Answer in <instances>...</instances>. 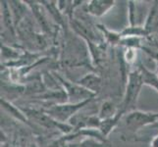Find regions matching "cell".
<instances>
[{
    "label": "cell",
    "mask_w": 158,
    "mask_h": 147,
    "mask_svg": "<svg viewBox=\"0 0 158 147\" xmlns=\"http://www.w3.org/2000/svg\"><path fill=\"white\" fill-rule=\"evenodd\" d=\"M1 8H2V19L4 26L8 29V31L15 35V24L13 20V16L11 13V9L9 6V3L6 1H1Z\"/></svg>",
    "instance_id": "obj_12"
},
{
    "label": "cell",
    "mask_w": 158,
    "mask_h": 147,
    "mask_svg": "<svg viewBox=\"0 0 158 147\" xmlns=\"http://www.w3.org/2000/svg\"><path fill=\"white\" fill-rule=\"evenodd\" d=\"M77 84H79L84 88L88 89L92 93L96 94L99 91L101 86V79L95 74H88L81 78Z\"/></svg>",
    "instance_id": "obj_7"
},
{
    "label": "cell",
    "mask_w": 158,
    "mask_h": 147,
    "mask_svg": "<svg viewBox=\"0 0 158 147\" xmlns=\"http://www.w3.org/2000/svg\"><path fill=\"white\" fill-rule=\"evenodd\" d=\"M31 147H37V146H36L35 144H31Z\"/></svg>",
    "instance_id": "obj_18"
},
{
    "label": "cell",
    "mask_w": 158,
    "mask_h": 147,
    "mask_svg": "<svg viewBox=\"0 0 158 147\" xmlns=\"http://www.w3.org/2000/svg\"><path fill=\"white\" fill-rule=\"evenodd\" d=\"M118 112H119V110H117V108H116L115 105H114L113 102H111V101H105L102 104V106L100 107L98 118L101 120V121H102V120L110 119V118L115 116Z\"/></svg>",
    "instance_id": "obj_14"
},
{
    "label": "cell",
    "mask_w": 158,
    "mask_h": 147,
    "mask_svg": "<svg viewBox=\"0 0 158 147\" xmlns=\"http://www.w3.org/2000/svg\"><path fill=\"white\" fill-rule=\"evenodd\" d=\"M158 120V113L143 112V111H133L125 118L126 127L135 133L141 128L146 126H153Z\"/></svg>",
    "instance_id": "obj_4"
},
{
    "label": "cell",
    "mask_w": 158,
    "mask_h": 147,
    "mask_svg": "<svg viewBox=\"0 0 158 147\" xmlns=\"http://www.w3.org/2000/svg\"><path fill=\"white\" fill-rule=\"evenodd\" d=\"M139 70L141 74L143 84L149 85L158 91V75L154 72H151L148 69H146L143 64H139Z\"/></svg>",
    "instance_id": "obj_11"
},
{
    "label": "cell",
    "mask_w": 158,
    "mask_h": 147,
    "mask_svg": "<svg viewBox=\"0 0 158 147\" xmlns=\"http://www.w3.org/2000/svg\"><path fill=\"white\" fill-rule=\"evenodd\" d=\"M114 5H115V1L113 0H92L88 4V12L96 17H101Z\"/></svg>",
    "instance_id": "obj_6"
},
{
    "label": "cell",
    "mask_w": 158,
    "mask_h": 147,
    "mask_svg": "<svg viewBox=\"0 0 158 147\" xmlns=\"http://www.w3.org/2000/svg\"><path fill=\"white\" fill-rule=\"evenodd\" d=\"M55 78L62 84L63 88L65 89L64 91L67 94V96L69 98L74 99V103H80L89 99H92V97L95 96L94 93H92V92L89 91L88 89L84 88L79 84H72L71 81H68L67 80L60 77L58 74L55 75Z\"/></svg>",
    "instance_id": "obj_5"
},
{
    "label": "cell",
    "mask_w": 158,
    "mask_h": 147,
    "mask_svg": "<svg viewBox=\"0 0 158 147\" xmlns=\"http://www.w3.org/2000/svg\"><path fill=\"white\" fill-rule=\"evenodd\" d=\"M8 3L13 16L15 28L17 29L18 26L21 24L22 20L26 17V5L21 1H9Z\"/></svg>",
    "instance_id": "obj_9"
},
{
    "label": "cell",
    "mask_w": 158,
    "mask_h": 147,
    "mask_svg": "<svg viewBox=\"0 0 158 147\" xmlns=\"http://www.w3.org/2000/svg\"><path fill=\"white\" fill-rule=\"evenodd\" d=\"M143 28L148 35L158 30V1H156L150 9Z\"/></svg>",
    "instance_id": "obj_10"
},
{
    "label": "cell",
    "mask_w": 158,
    "mask_h": 147,
    "mask_svg": "<svg viewBox=\"0 0 158 147\" xmlns=\"http://www.w3.org/2000/svg\"><path fill=\"white\" fill-rule=\"evenodd\" d=\"M124 114L125 113L119 109V112L114 117H112L110 119L102 120V121L100 122L98 129L100 130V133H102L103 137H106L107 135L112 132V129L118 125V122L120 121V120H121V118L123 117Z\"/></svg>",
    "instance_id": "obj_8"
},
{
    "label": "cell",
    "mask_w": 158,
    "mask_h": 147,
    "mask_svg": "<svg viewBox=\"0 0 158 147\" xmlns=\"http://www.w3.org/2000/svg\"><path fill=\"white\" fill-rule=\"evenodd\" d=\"M91 101V99L85 100L80 103H62V104H54L50 105L44 111L47 115H49L54 120L60 122L67 124L69 120L73 118V116L77 113L81 108L85 107L86 104Z\"/></svg>",
    "instance_id": "obj_2"
},
{
    "label": "cell",
    "mask_w": 158,
    "mask_h": 147,
    "mask_svg": "<svg viewBox=\"0 0 158 147\" xmlns=\"http://www.w3.org/2000/svg\"><path fill=\"white\" fill-rule=\"evenodd\" d=\"M1 105H2V107L5 109V110H6L7 112H9L13 117H15L16 119H18L19 121L23 122V123H26L27 125L31 126V123L29 122L28 117H27L26 114H24L17 107H15L12 104V103L6 101V100L4 99V98H1Z\"/></svg>",
    "instance_id": "obj_13"
},
{
    "label": "cell",
    "mask_w": 158,
    "mask_h": 147,
    "mask_svg": "<svg viewBox=\"0 0 158 147\" xmlns=\"http://www.w3.org/2000/svg\"><path fill=\"white\" fill-rule=\"evenodd\" d=\"M25 113L27 117H29L32 119L35 123L40 124V126L43 128L49 129H60L62 133H69L74 129V127L72 125H68V124H64V123H60L56 120H54L51 118L49 115L44 111H37V110H31V109H25Z\"/></svg>",
    "instance_id": "obj_3"
},
{
    "label": "cell",
    "mask_w": 158,
    "mask_h": 147,
    "mask_svg": "<svg viewBox=\"0 0 158 147\" xmlns=\"http://www.w3.org/2000/svg\"><path fill=\"white\" fill-rule=\"evenodd\" d=\"M156 68H157V75H158V60H157V61H156Z\"/></svg>",
    "instance_id": "obj_17"
},
{
    "label": "cell",
    "mask_w": 158,
    "mask_h": 147,
    "mask_svg": "<svg viewBox=\"0 0 158 147\" xmlns=\"http://www.w3.org/2000/svg\"><path fill=\"white\" fill-rule=\"evenodd\" d=\"M21 56H22V54L19 52V50H16V49H13L5 45H1V57L2 58L16 61V60H18Z\"/></svg>",
    "instance_id": "obj_16"
},
{
    "label": "cell",
    "mask_w": 158,
    "mask_h": 147,
    "mask_svg": "<svg viewBox=\"0 0 158 147\" xmlns=\"http://www.w3.org/2000/svg\"><path fill=\"white\" fill-rule=\"evenodd\" d=\"M68 147H110V144L107 143V141L103 142V141L92 137H86L78 143L68 144Z\"/></svg>",
    "instance_id": "obj_15"
},
{
    "label": "cell",
    "mask_w": 158,
    "mask_h": 147,
    "mask_svg": "<svg viewBox=\"0 0 158 147\" xmlns=\"http://www.w3.org/2000/svg\"><path fill=\"white\" fill-rule=\"evenodd\" d=\"M143 81L141 78V74L139 70H135L128 75V83L125 90L124 99L120 107V110L126 113L129 109H131L138 101L140 89L143 88Z\"/></svg>",
    "instance_id": "obj_1"
}]
</instances>
